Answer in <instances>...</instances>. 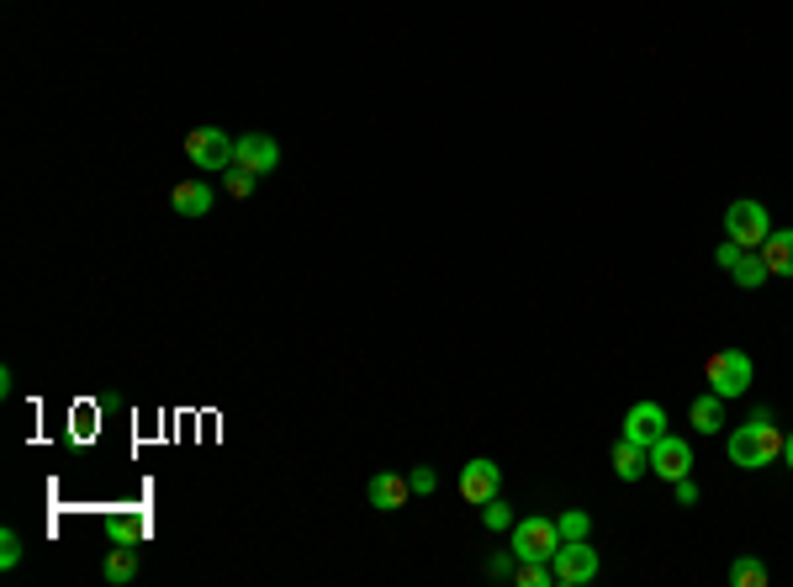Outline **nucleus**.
<instances>
[{
  "label": "nucleus",
  "mask_w": 793,
  "mask_h": 587,
  "mask_svg": "<svg viewBox=\"0 0 793 587\" xmlns=\"http://www.w3.org/2000/svg\"><path fill=\"white\" fill-rule=\"evenodd\" d=\"M254 180H260V175H249L243 170V165H228V170H222V186H228V196H254Z\"/></svg>",
  "instance_id": "obj_23"
},
{
  "label": "nucleus",
  "mask_w": 793,
  "mask_h": 587,
  "mask_svg": "<svg viewBox=\"0 0 793 587\" xmlns=\"http://www.w3.org/2000/svg\"><path fill=\"white\" fill-rule=\"evenodd\" d=\"M408 488L418 492V497H429V492H439V476H434L429 465H413V476H408Z\"/></svg>",
  "instance_id": "obj_25"
},
{
  "label": "nucleus",
  "mask_w": 793,
  "mask_h": 587,
  "mask_svg": "<svg viewBox=\"0 0 793 587\" xmlns=\"http://www.w3.org/2000/svg\"><path fill=\"white\" fill-rule=\"evenodd\" d=\"M0 566H6V572L22 566V535H17V530H0Z\"/></svg>",
  "instance_id": "obj_24"
},
{
  "label": "nucleus",
  "mask_w": 793,
  "mask_h": 587,
  "mask_svg": "<svg viewBox=\"0 0 793 587\" xmlns=\"http://www.w3.org/2000/svg\"><path fill=\"white\" fill-rule=\"evenodd\" d=\"M783 440H789V434L772 423L768 408H757L741 429H730L724 455H730V465H741V471H762V465H772L778 455H783Z\"/></svg>",
  "instance_id": "obj_1"
},
{
  "label": "nucleus",
  "mask_w": 793,
  "mask_h": 587,
  "mask_svg": "<svg viewBox=\"0 0 793 587\" xmlns=\"http://www.w3.org/2000/svg\"><path fill=\"white\" fill-rule=\"evenodd\" d=\"M650 471H656L661 482L693 476V444L682 440V434H661V440L650 444Z\"/></svg>",
  "instance_id": "obj_8"
},
{
  "label": "nucleus",
  "mask_w": 793,
  "mask_h": 587,
  "mask_svg": "<svg viewBox=\"0 0 793 587\" xmlns=\"http://www.w3.org/2000/svg\"><path fill=\"white\" fill-rule=\"evenodd\" d=\"M513 572H519V556H513V545H508L503 556H492V562H487V577H498V583H503V577H513Z\"/></svg>",
  "instance_id": "obj_26"
},
{
  "label": "nucleus",
  "mask_w": 793,
  "mask_h": 587,
  "mask_svg": "<svg viewBox=\"0 0 793 587\" xmlns=\"http://www.w3.org/2000/svg\"><path fill=\"white\" fill-rule=\"evenodd\" d=\"M772 233V212L762 207V201H751V196H741V201H730L724 207V239L741 249H762Z\"/></svg>",
  "instance_id": "obj_3"
},
{
  "label": "nucleus",
  "mask_w": 793,
  "mask_h": 587,
  "mask_svg": "<svg viewBox=\"0 0 793 587\" xmlns=\"http://www.w3.org/2000/svg\"><path fill=\"white\" fill-rule=\"evenodd\" d=\"M460 497L466 503H492V497H503V465L492 461V455H477V461H466L460 465Z\"/></svg>",
  "instance_id": "obj_7"
},
{
  "label": "nucleus",
  "mask_w": 793,
  "mask_h": 587,
  "mask_svg": "<svg viewBox=\"0 0 793 587\" xmlns=\"http://www.w3.org/2000/svg\"><path fill=\"white\" fill-rule=\"evenodd\" d=\"M730 281H735L741 292H757V286H768L772 270H768V260H762V249H745L741 260L730 265Z\"/></svg>",
  "instance_id": "obj_16"
},
{
  "label": "nucleus",
  "mask_w": 793,
  "mask_h": 587,
  "mask_svg": "<svg viewBox=\"0 0 793 587\" xmlns=\"http://www.w3.org/2000/svg\"><path fill=\"white\" fill-rule=\"evenodd\" d=\"M481 524H487V530L498 535V530H513L519 518H513V509H508L503 497H492V503H481Z\"/></svg>",
  "instance_id": "obj_22"
},
{
  "label": "nucleus",
  "mask_w": 793,
  "mask_h": 587,
  "mask_svg": "<svg viewBox=\"0 0 793 587\" xmlns=\"http://www.w3.org/2000/svg\"><path fill=\"white\" fill-rule=\"evenodd\" d=\"M661 434H667V408H661V402H635V408L625 413V440L650 450Z\"/></svg>",
  "instance_id": "obj_10"
},
{
  "label": "nucleus",
  "mask_w": 793,
  "mask_h": 587,
  "mask_svg": "<svg viewBox=\"0 0 793 587\" xmlns=\"http://www.w3.org/2000/svg\"><path fill=\"white\" fill-rule=\"evenodd\" d=\"M169 207H175L180 218H207V212H212V186H207L201 175H191V180H180V186L169 191Z\"/></svg>",
  "instance_id": "obj_12"
},
{
  "label": "nucleus",
  "mask_w": 793,
  "mask_h": 587,
  "mask_svg": "<svg viewBox=\"0 0 793 587\" xmlns=\"http://www.w3.org/2000/svg\"><path fill=\"white\" fill-rule=\"evenodd\" d=\"M365 497H371V509H382V514H397V509H408V476H397V471H376L371 476V488H365Z\"/></svg>",
  "instance_id": "obj_11"
},
{
  "label": "nucleus",
  "mask_w": 793,
  "mask_h": 587,
  "mask_svg": "<svg viewBox=\"0 0 793 587\" xmlns=\"http://www.w3.org/2000/svg\"><path fill=\"white\" fill-rule=\"evenodd\" d=\"M513 583L519 587H555V572H551V562H519Z\"/></svg>",
  "instance_id": "obj_19"
},
{
  "label": "nucleus",
  "mask_w": 793,
  "mask_h": 587,
  "mask_svg": "<svg viewBox=\"0 0 793 587\" xmlns=\"http://www.w3.org/2000/svg\"><path fill=\"white\" fill-rule=\"evenodd\" d=\"M101 577H106L112 587L133 583V577H138V551H133V545H112L106 562H101Z\"/></svg>",
  "instance_id": "obj_17"
},
{
  "label": "nucleus",
  "mask_w": 793,
  "mask_h": 587,
  "mask_svg": "<svg viewBox=\"0 0 793 587\" xmlns=\"http://www.w3.org/2000/svg\"><path fill=\"white\" fill-rule=\"evenodd\" d=\"M688 423H693L698 434H720V429H724V397H720V391H703V397H693Z\"/></svg>",
  "instance_id": "obj_15"
},
{
  "label": "nucleus",
  "mask_w": 793,
  "mask_h": 587,
  "mask_svg": "<svg viewBox=\"0 0 793 587\" xmlns=\"http://www.w3.org/2000/svg\"><path fill=\"white\" fill-rule=\"evenodd\" d=\"M555 587H587L598 577V551L587 539H561V551L551 556Z\"/></svg>",
  "instance_id": "obj_5"
},
{
  "label": "nucleus",
  "mask_w": 793,
  "mask_h": 587,
  "mask_svg": "<svg viewBox=\"0 0 793 587\" xmlns=\"http://www.w3.org/2000/svg\"><path fill=\"white\" fill-rule=\"evenodd\" d=\"M508 535H513L508 545H513V556H519V562H551L555 551H561V530H555V518H545V514L519 518Z\"/></svg>",
  "instance_id": "obj_4"
},
{
  "label": "nucleus",
  "mask_w": 793,
  "mask_h": 587,
  "mask_svg": "<svg viewBox=\"0 0 793 587\" xmlns=\"http://www.w3.org/2000/svg\"><path fill=\"white\" fill-rule=\"evenodd\" d=\"M672 497L682 503V509H693V503H698V482H693V476H682V482H672Z\"/></svg>",
  "instance_id": "obj_27"
},
{
  "label": "nucleus",
  "mask_w": 793,
  "mask_h": 587,
  "mask_svg": "<svg viewBox=\"0 0 793 587\" xmlns=\"http://www.w3.org/2000/svg\"><path fill=\"white\" fill-rule=\"evenodd\" d=\"M144 539V518L138 514H117L112 518V545H138Z\"/></svg>",
  "instance_id": "obj_20"
},
{
  "label": "nucleus",
  "mask_w": 793,
  "mask_h": 587,
  "mask_svg": "<svg viewBox=\"0 0 793 587\" xmlns=\"http://www.w3.org/2000/svg\"><path fill=\"white\" fill-rule=\"evenodd\" d=\"M762 260L778 281H793V228H772L768 244H762Z\"/></svg>",
  "instance_id": "obj_14"
},
{
  "label": "nucleus",
  "mask_w": 793,
  "mask_h": 587,
  "mask_svg": "<svg viewBox=\"0 0 793 587\" xmlns=\"http://www.w3.org/2000/svg\"><path fill=\"white\" fill-rule=\"evenodd\" d=\"M741 254H745L741 244H730V239H724V244H720V254H714V260H720V270H730V265H735V260H741Z\"/></svg>",
  "instance_id": "obj_28"
},
{
  "label": "nucleus",
  "mask_w": 793,
  "mask_h": 587,
  "mask_svg": "<svg viewBox=\"0 0 793 587\" xmlns=\"http://www.w3.org/2000/svg\"><path fill=\"white\" fill-rule=\"evenodd\" d=\"M555 530H561V539H587L593 535V518L582 514V509H566V514L555 518Z\"/></svg>",
  "instance_id": "obj_21"
},
{
  "label": "nucleus",
  "mask_w": 793,
  "mask_h": 587,
  "mask_svg": "<svg viewBox=\"0 0 793 587\" xmlns=\"http://www.w3.org/2000/svg\"><path fill=\"white\" fill-rule=\"evenodd\" d=\"M233 165H243L249 175L281 170V144H275L270 133H243L239 144H233Z\"/></svg>",
  "instance_id": "obj_9"
},
{
  "label": "nucleus",
  "mask_w": 793,
  "mask_h": 587,
  "mask_svg": "<svg viewBox=\"0 0 793 587\" xmlns=\"http://www.w3.org/2000/svg\"><path fill=\"white\" fill-rule=\"evenodd\" d=\"M783 461H789V471H793V434L783 440Z\"/></svg>",
  "instance_id": "obj_29"
},
{
  "label": "nucleus",
  "mask_w": 793,
  "mask_h": 587,
  "mask_svg": "<svg viewBox=\"0 0 793 587\" xmlns=\"http://www.w3.org/2000/svg\"><path fill=\"white\" fill-rule=\"evenodd\" d=\"M233 144H239V138H228L222 127H191V133H186V159H191L201 175L228 170V165H233Z\"/></svg>",
  "instance_id": "obj_6"
},
{
  "label": "nucleus",
  "mask_w": 793,
  "mask_h": 587,
  "mask_svg": "<svg viewBox=\"0 0 793 587\" xmlns=\"http://www.w3.org/2000/svg\"><path fill=\"white\" fill-rule=\"evenodd\" d=\"M703 376H709V391H720L724 402H730V397H745V391H751L757 366H751L745 349H714V355L703 360Z\"/></svg>",
  "instance_id": "obj_2"
},
{
  "label": "nucleus",
  "mask_w": 793,
  "mask_h": 587,
  "mask_svg": "<svg viewBox=\"0 0 793 587\" xmlns=\"http://www.w3.org/2000/svg\"><path fill=\"white\" fill-rule=\"evenodd\" d=\"M730 583L735 587H768L772 572L757 562V556H741V562H730Z\"/></svg>",
  "instance_id": "obj_18"
},
{
  "label": "nucleus",
  "mask_w": 793,
  "mask_h": 587,
  "mask_svg": "<svg viewBox=\"0 0 793 587\" xmlns=\"http://www.w3.org/2000/svg\"><path fill=\"white\" fill-rule=\"evenodd\" d=\"M646 471H650V450L619 434V444H614V476H619V482H640Z\"/></svg>",
  "instance_id": "obj_13"
}]
</instances>
